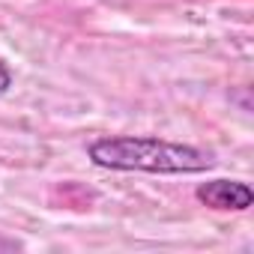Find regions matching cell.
Listing matches in <instances>:
<instances>
[{"label":"cell","instance_id":"1","mask_svg":"<svg viewBox=\"0 0 254 254\" xmlns=\"http://www.w3.org/2000/svg\"><path fill=\"white\" fill-rule=\"evenodd\" d=\"M90 162L108 171H147V174H200L212 168V156L162 138L114 135L90 144Z\"/></svg>","mask_w":254,"mask_h":254},{"label":"cell","instance_id":"2","mask_svg":"<svg viewBox=\"0 0 254 254\" xmlns=\"http://www.w3.org/2000/svg\"><path fill=\"white\" fill-rule=\"evenodd\" d=\"M194 197L200 203H206L209 209H221V212H242L254 203V191L245 183L236 180H212L197 186Z\"/></svg>","mask_w":254,"mask_h":254},{"label":"cell","instance_id":"3","mask_svg":"<svg viewBox=\"0 0 254 254\" xmlns=\"http://www.w3.org/2000/svg\"><path fill=\"white\" fill-rule=\"evenodd\" d=\"M9 87H12V72H9V66L3 60H0V96H3Z\"/></svg>","mask_w":254,"mask_h":254}]
</instances>
